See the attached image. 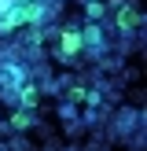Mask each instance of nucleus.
<instances>
[{
    "mask_svg": "<svg viewBox=\"0 0 147 151\" xmlns=\"http://www.w3.org/2000/svg\"><path fill=\"white\" fill-rule=\"evenodd\" d=\"M103 15V4H88V19H99Z\"/></svg>",
    "mask_w": 147,
    "mask_h": 151,
    "instance_id": "obj_6",
    "label": "nucleus"
},
{
    "mask_svg": "<svg viewBox=\"0 0 147 151\" xmlns=\"http://www.w3.org/2000/svg\"><path fill=\"white\" fill-rule=\"evenodd\" d=\"M26 19H37V7H15V11L0 22V29H11V26H19V22H26Z\"/></svg>",
    "mask_w": 147,
    "mask_h": 151,
    "instance_id": "obj_1",
    "label": "nucleus"
},
{
    "mask_svg": "<svg viewBox=\"0 0 147 151\" xmlns=\"http://www.w3.org/2000/svg\"><path fill=\"white\" fill-rule=\"evenodd\" d=\"M118 26H121V29L140 26V11H132V7H121V11H118Z\"/></svg>",
    "mask_w": 147,
    "mask_h": 151,
    "instance_id": "obj_3",
    "label": "nucleus"
},
{
    "mask_svg": "<svg viewBox=\"0 0 147 151\" xmlns=\"http://www.w3.org/2000/svg\"><path fill=\"white\" fill-rule=\"evenodd\" d=\"M22 103H26V107H33V103H37V88H33V85L22 88Z\"/></svg>",
    "mask_w": 147,
    "mask_h": 151,
    "instance_id": "obj_4",
    "label": "nucleus"
},
{
    "mask_svg": "<svg viewBox=\"0 0 147 151\" xmlns=\"http://www.w3.org/2000/svg\"><path fill=\"white\" fill-rule=\"evenodd\" d=\"M11 125H15V129H29L33 122H29V114H15V118H11Z\"/></svg>",
    "mask_w": 147,
    "mask_h": 151,
    "instance_id": "obj_5",
    "label": "nucleus"
},
{
    "mask_svg": "<svg viewBox=\"0 0 147 151\" xmlns=\"http://www.w3.org/2000/svg\"><path fill=\"white\" fill-rule=\"evenodd\" d=\"M81 44H85V37H81L77 29H66V33H63V55H77Z\"/></svg>",
    "mask_w": 147,
    "mask_h": 151,
    "instance_id": "obj_2",
    "label": "nucleus"
}]
</instances>
